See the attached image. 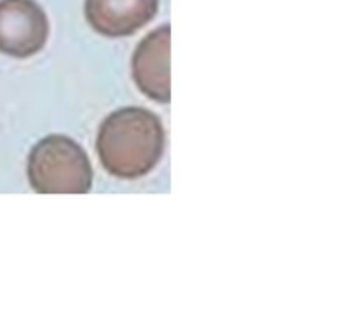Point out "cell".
I'll return each instance as SVG.
<instances>
[{
  "label": "cell",
  "mask_w": 358,
  "mask_h": 335,
  "mask_svg": "<svg viewBox=\"0 0 358 335\" xmlns=\"http://www.w3.org/2000/svg\"><path fill=\"white\" fill-rule=\"evenodd\" d=\"M166 133L159 115L142 107L112 112L98 129L96 152L105 170L117 178L145 177L159 164Z\"/></svg>",
  "instance_id": "obj_1"
},
{
  "label": "cell",
  "mask_w": 358,
  "mask_h": 335,
  "mask_svg": "<svg viewBox=\"0 0 358 335\" xmlns=\"http://www.w3.org/2000/svg\"><path fill=\"white\" fill-rule=\"evenodd\" d=\"M27 174L37 194H87L93 185L86 150L65 135H49L31 147Z\"/></svg>",
  "instance_id": "obj_2"
},
{
  "label": "cell",
  "mask_w": 358,
  "mask_h": 335,
  "mask_svg": "<svg viewBox=\"0 0 358 335\" xmlns=\"http://www.w3.org/2000/svg\"><path fill=\"white\" fill-rule=\"evenodd\" d=\"M49 20L35 0H0V52L24 59L42 51Z\"/></svg>",
  "instance_id": "obj_3"
},
{
  "label": "cell",
  "mask_w": 358,
  "mask_h": 335,
  "mask_svg": "<svg viewBox=\"0 0 358 335\" xmlns=\"http://www.w3.org/2000/svg\"><path fill=\"white\" fill-rule=\"evenodd\" d=\"M170 24L156 28L133 52L131 75L138 89L157 103H170Z\"/></svg>",
  "instance_id": "obj_4"
},
{
  "label": "cell",
  "mask_w": 358,
  "mask_h": 335,
  "mask_svg": "<svg viewBox=\"0 0 358 335\" xmlns=\"http://www.w3.org/2000/svg\"><path fill=\"white\" fill-rule=\"evenodd\" d=\"M159 10V0H84V14L96 34L119 38L136 34Z\"/></svg>",
  "instance_id": "obj_5"
}]
</instances>
